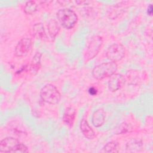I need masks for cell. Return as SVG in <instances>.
Here are the masks:
<instances>
[{"mask_svg":"<svg viewBox=\"0 0 153 153\" xmlns=\"http://www.w3.org/2000/svg\"><path fill=\"white\" fill-rule=\"evenodd\" d=\"M88 93L90 94L91 95H95L97 94V90L96 88H95L94 87H90L88 89Z\"/></svg>","mask_w":153,"mask_h":153,"instance_id":"obj_19","label":"cell"},{"mask_svg":"<svg viewBox=\"0 0 153 153\" xmlns=\"http://www.w3.org/2000/svg\"><path fill=\"white\" fill-rule=\"evenodd\" d=\"M32 46V41L29 38L24 37L17 43L15 48V55L17 57L26 56Z\"/></svg>","mask_w":153,"mask_h":153,"instance_id":"obj_7","label":"cell"},{"mask_svg":"<svg viewBox=\"0 0 153 153\" xmlns=\"http://www.w3.org/2000/svg\"><path fill=\"white\" fill-rule=\"evenodd\" d=\"M126 82L124 76L120 74H114L111 76L108 81V88L112 91H116L121 88Z\"/></svg>","mask_w":153,"mask_h":153,"instance_id":"obj_8","label":"cell"},{"mask_svg":"<svg viewBox=\"0 0 153 153\" xmlns=\"http://www.w3.org/2000/svg\"><path fill=\"white\" fill-rule=\"evenodd\" d=\"M120 151L119 143L116 141H111L107 143L103 148V152H118Z\"/></svg>","mask_w":153,"mask_h":153,"instance_id":"obj_16","label":"cell"},{"mask_svg":"<svg viewBox=\"0 0 153 153\" xmlns=\"http://www.w3.org/2000/svg\"><path fill=\"white\" fill-rule=\"evenodd\" d=\"M132 130V127L128 124H123L120 127V130L117 133H125L127 132H130Z\"/></svg>","mask_w":153,"mask_h":153,"instance_id":"obj_18","label":"cell"},{"mask_svg":"<svg viewBox=\"0 0 153 153\" xmlns=\"http://www.w3.org/2000/svg\"><path fill=\"white\" fill-rule=\"evenodd\" d=\"M40 97L42 101L49 104H57L61 99V94L58 89L53 84L45 85L41 90Z\"/></svg>","mask_w":153,"mask_h":153,"instance_id":"obj_3","label":"cell"},{"mask_svg":"<svg viewBox=\"0 0 153 153\" xmlns=\"http://www.w3.org/2000/svg\"><path fill=\"white\" fill-rule=\"evenodd\" d=\"M143 147L142 140L132 138L128 140L126 144V151L128 152H137L141 151Z\"/></svg>","mask_w":153,"mask_h":153,"instance_id":"obj_9","label":"cell"},{"mask_svg":"<svg viewBox=\"0 0 153 153\" xmlns=\"http://www.w3.org/2000/svg\"><path fill=\"white\" fill-rule=\"evenodd\" d=\"M38 8V5L36 1H29L26 2L24 7V12L26 14H32Z\"/></svg>","mask_w":153,"mask_h":153,"instance_id":"obj_17","label":"cell"},{"mask_svg":"<svg viewBox=\"0 0 153 153\" xmlns=\"http://www.w3.org/2000/svg\"><path fill=\"white\" fill-rule=\"evenodd\" d=\"M105 120V112L102 109H97L93 112L91 117V122L94 127H99L102 126L104 124Z\"/></svg>","mask_w":153,"mask_h":153,"instance_id":"obj_11","label":"cell"},{"mask_svg":"<svg viewBox=\"0 0 153 153\" xmlns=\"http://www.w3.org/2000/svg\"><path fill=\"white\" fill-rule=\"evenodd\" d=\"M60 30L59 23L54 19L51 20L48 24V30L50 36L54 38L58 34Z\"/></svg>","mask_w":153,"mask_h":153,"instance_id":"obj_15","label":"cell"},{"mask_svg":"<svg viewBox=\"0 0 153 153\" xmlns=\"http://www.w3.org/2000/svg\"><path fill=\"white\" fill-rule=\"evenodd\" d=\"M152 5H151V4H150L149 6H148V8H147V13H148V15H149V16H151L152 15Z\"/></svg>","mask_w":153,"mask_h":153,"instance_id":"obj_20","label":"cell"},{"mask_svg":"<svg viewBox=\"0 0 153 153\" xmlns=\"http://www.w3.org/2000/svg\"><path fill=\"white\" fill-rule=\"evenodd\" d=\"M76 116L75 111L72 108H68L63 116V122L69 127H72Z\"/></svg>","mask_w":153,"mask_h":153,"instance_id":"obj_14","label":"cell"},{"mask_svg":"<svg viewBox=\"0 0 153 153\" xmlns=\"http://www.w3.org/2000/svg\"><path fill=\"white\" fill-rule=\"evenodd\" d=\"M102 43V38L100 36L94 35L91 38L85 54V58L87 61L93 59L98 54Z\"/></svg>","mask_w":153,"mask_h":153,"instance_id":"obj_5","label":"cell"},{"mask_svg":"<svg viewBox=\"0 0 153 153\" xmlns=\"http://www.w3.org/2000/svg\"><path fill=\"white\" fill-rule=\"evenodd\" d=\"M118 68L116 62H109L101 63L94 67L92 71L93 77L98 80L111 76L115 73Z\"/></svg>","mask_w":153,"mask_h":153,"instance_id":"obj_2","label":"cell"},{"mask_svg":"<svg viewBox=\"0 0 153 153\" xmlns=\"http://www.w3.org/2000/svg\"><path fill=\"white\" fill-rule=\"evenodd\" d=\"M21 143L16 138L7 137L0 142V152H16Z\"/></svg>","mask_w":153,"mask_h":153,"instance_id":"obj_6","label":"cell"},{"mask_svg":"<svg viewBox=\"0 0 153 153\" xmlns=\"http://www.w3.org/2000/svg\"><path fill=\"white\" fill-rule=\"evenodd\" d=\"M125 53V47L121 44L115 43L108 47L106 52V56L111 62H117L123 59Z\"/></svg>","mask_w":153,"mask_h":153,"instance_id":"obj_4","label":"cell"},{"mask_svg":"<svg viewBox=\"0 0 153 153\" xmlns=\"http://www.w3.org/2000/svg\"><path fill=\"white\" fill-rule=\"evenodd\" d=\"M32 32L33 36L37 39L45 41L47 38L44 26L41 23L35 24L33 26Z\"/></svg>","mask_w":153,"mask_h":153,"instance_id":"obj_12","label":"cell"},{"mask_svg":"<svg viewBox=\"0 0 153 153\" xmlns=\"http://www.w3.org/2000/svg\"><path fill=\"white\" fill-rule=\"evenodd\" d=\"M41 56L42 54L41 53L37 52L33 56L30 66V73L32 75H36L39 71L41 66Z\"/></svg>","mask_w":153,"mask_h":153,"instance_id":"obj_13","label":"cell"},{"mask_svg":"<svg viewBox=\"0 0 153 153\" xmlns=\"http://www.w3.org/2000/svg\"><path fill=\"white\" fill-rule=\"evenodd\" d=\"M57 19L59 23L67 29L74 27L77 23L78 16L76 13L69 8H62L57 13Z\"/></svg>","mask_w":153,"mask_h":153,"instance_id":"obj_1","label":"cell"},{"mask_svg":"<svg viewBox=\"0 0 153 153\" xmlns=\"http://www.w3.org/2000/svg\"><path fill=\"white\" fill-rule=\"evenodd\" d=\"M80 129L83 135L88 139H93L96 135L95 133L90 126L88 121L85 119H82L80 123Z\"/></svg>","mask_w":153,"mask_h":153,"instance_id":"obj_10","label":"cell"}]
</instances>
